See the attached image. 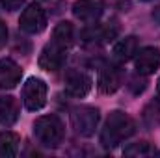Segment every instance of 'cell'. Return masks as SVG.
<instances>
[{"label": "cell", "mask_w": 160, "mask_h": 158, "mask_svg": "<svg viewBox=\"0 0 160 158\" xmlns=\"http://www.w3.org/2000/svg\"><path fill=\"white\" fill-rule=\"evenodd\" d=\"M0 2H2V6H4L8 11H15V9L21 7V4H22L24 0H0Z\"/></svg>", "instance_id": "cell-17"}, {"label": "cell", "mask_w": 160, "mask_h": 158, "mask_svg": "<svg viewBox=\"0 0 160 158\" xmlns=\"http://www.w3.org/2000/svg\"><path fill=\"white\" fill-rule=\"evenodd\" d=\"M21 138L15 132H2L0 134V155L2 156H15L19 151Z\"/></svg>", "instance_id": "cell-15"}, {"label": "cell", "mask_w": 160, "mask_h": 158, "mask_svg": "<svg viewBox=\"0 0 160 158\" xmlns=\"http://www.w3.org/2000/svg\"><path fill=\"white\" fill-rule=\"evenodd\" d=\"M97 86H99V89H101L102 93H106V95L116 93V91L119 89V86H121L119 67L114 65V63L104 65V67L101 69V73H99V82H97Z\"/></svg>", "instance_id": "cell-11"}, {"label": "cell", "mask_w": 160, "mask_h": 158, "mask_svg": "<svg viewBox=\"0 0 160 158\" xmlns=\"http://www.w3.org/2000/svg\"><path fill=\"white\" fill-rule=\"evenodd\" d=\"M34 136L45 147H58L65 136L63 123L54 114L43 116V117L36 119V123H34Z\"/></svg>", "instance_id": "cell-3"}, {"label": "cell", "mask_w": 160, "mask_h": 158, "mask_svg": "<svg viewBox=\"0 0 160 158\" xmlns=\"http://www.w3.org/2000/svg\"><path fill=\"white\" fill-rule=\"evenodd\" d=\"M118 34H119V26L114 22L112 24L110 22H106V24L91 22L89 28H86L82 32V39L88 41V43H108V41L116 39Z\"/></svg>", "instance_id": "cell-8"}, {"label": "cell", "mask_w": 160, "mask_h": 158, "mask_svg": "<svg viewBox=\"0 0 160 158\" xmlns=\"http://www.w3.org/2000/svg\"><path fill=\"white\" fill-rule=\"evenodd\" d=\"M91 89V78L78 69H69L65 73V91L71 97H84Z\"/></svg>", "instance_id": "cell-10"}, {"label": "cell", "mask_w": 160, "mask_h": 158, "mask_svg": "<svg viewBox=\"0 0 160 158\" xmlns=\"http://www.w3.org/2000/svg\"><path fill=\"white\" fill-rule=\"evenodd\" d=\"M104 11V0H78L73 4V15L82 22H95Z\"/></svg>", "instance_id": "cell-9"}, {"label": "cell", "mask_w": 160, "mask_h": 158, "mask_svg": "<svg viewBox=\"0 0 160 158\" xmlns=\"http://www.w3.org/2000/svg\"><path fill=\"white\" fill-rule=\"evenodd\" d=\"M19 119V102L15 97H0V123L11 126Z\"/></svg>", "instance_id": "cell-13"}, {"label": "cell", "mask_w": 160, "mask_h": 158, "mask_svg": "<svg viewBox=\"0 0 160 158\" xmlns=\"http://www.w3.org/2000/svg\"><path fill=\"white\" fill-rule=\"evenodd\" d=\"M19 28L26 34H41L47 28V13L39 4H30L19 19Z\"/></svg>", "instance_id": "cell-5"}, {"label": "cell", "mask_w": 160, "mask_h": 158, "mask_svg": "<svg viewBox=\"0 0 160 158\" xmlns=\"http://www.w3.org/2000/svg\"><path fill=\"white\" fill-rule=\"evenodd\" d=\"M136 52H138V39H136L134 36L123 37V39L118 41L116 47H114V58H116L118 62H128Z\"/></svg>", "instance_id": "cell-14"}, {"label": "cell", "mask_w": 160, "mask_h": 158, "mask_svg": "<svg viewBox=\"0 0 160 158\" xmlns=\"http://www.w3.org/2000/svg\"><path fill=\"white\" fill-rule=\"evenodd\" d=\"M6 41H8V26H6V22L0 21V47H4Z\"/></svg>", "instance_id": "cell-18"}, {"label": "cell", "mask_w": 160, "mask_h": 158, "mask_svg": "<svg viewBox=\"0 0 160 158\" xmlns=\"http://www.w3.org/2000/svg\"><path fill=\"white\" fill-rule=\"evenodd\" d=\"M22 102L30 112L41 110L47 104V84L36 77L28 78L22 87Z\"/></svg>", "instance_id": "cell-4"}, {"label": "cell", "mask_w": 160, "mask_h": 158, "mask_svg": "<svg viewBox=\"0 0 160 158\" xmlns=\"http://www.w3.org/2000/svg\"><path fill=\"white\" fill-rule=\"evenodd\" d=\"M71 123L80 136H91L97 128L99 123V110L97 108H89V106H80L75 108L71 114Z\"/></svg>", "instance_id": "cell-6"}, {"label": "cell", "mask_w": 160, "mask_h": 158, "mask_svg": "<svg viewBox=\"0 0 160 158\" xmlns=\"http://www.w3.org/2000/svg\"><path fill=\"white\" fill-rule=\"evenodd\" d=\"M136 71L140 75H153L160 69V48L158 47H143L136 52Z\"/></svg>", "instance_id": "cell-7"}, {"label": "cell", "mask_w": 160, "mask_h": 158, "mask_svg": "<svg viewBox=\"0 0 160 158\" xmlns=\"http://www.w3.org/2000/svg\"><path fill=\"white\" fill-rule=\"evenodd\" d=\"M157 91H158V99H160V80H158V87H157Z\"/></svg>", "instance_id": "cell-19"}, {"label": "cell", "mask_w": 160, "mask_h": 158, "mask_svg": "<svg viewBox=\"0 0 160 158\" xmlns=\"http://www.w3.org/2000/svg\"><path fill=\"white\" fill-rule=\"evenodd\" d=\"M134 128L136 125L130 116L125 112H112L101 132V143L104 147H116L134 134Z\"/></svg>", "instance_id": "cell-2"}, {"label": "cell", "mask_w": 160, "mask_h": 158, "mask_svg": "<svg viewBox=\"0 0 160 158\" xmlns=\"http://www.w3.org/2000/svg\"><path fill=\"white\" fill-rule=\"evenodd\" d=\"M21 75L22 71L13 60H0V89H13L21 82Z\"/></svg>", "instance_id": "cell-12"}, {"label": "cell", "mask_w": 160, "mask_h": 158, "mask_svg": "<svg viewBox=\"0 0 160 158\" xmlns=\"http://www.w3.org/2000/svg\"><path fill=\"white\" fill-rule=\"evenodd\" d=\"M73 24L67 21H62L54 32H52V39L48 45H45V48L41 50L39 56V67L45 71H58L62 69L63 62H65V52L73 43Z\"/></svg>", "instance_id": "cell-1"}, {"label": "cell", "mask_w": 160, "mask_h": 158, "mask_svg": "<svg viewBox=\"0 0 160 158\" xmlns=\"http://www.w3.org/2000/svg\"><path fill=\"white\" fill-rule=\"evenodd\" d=\"M151 153H155V149L151 147L149 141L132 143V145H128V147L123 151V155H127V156H143V155H151Z\"/></svg>", "instance_id": "cell-16"}]
</instances>
